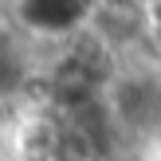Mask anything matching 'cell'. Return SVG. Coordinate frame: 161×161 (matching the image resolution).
<instances>
[{"label": "cell", "mask_w": 161, "mask_h": 161, "mask_svg": "<svg viewBox=\"0 0 161 161\" xmlns=\"http://www.w3.org/2000/svg\"><path fill=\"white\" fill-rule=\"evenodd\" d=\"M102 106H106L118 138L130 149H138L161 126V59L138 55V59L118 63L114 75L106 79Z\"/></svg>", "instance_id": "6da1fadb"}, {"label": "cell", "mask_w": 161, "mask_h": 161, "mask_svg": "<svg viewBox=\"0 0 161 161\" xmlns=\"http://www.w3.org/2000/svg\"><path fill=\"white\" fill-rule=\"evenodd\" d=\"M94 0H0V16L39 51H55L86 31Z\"/></svg>", "instance_id": "7a4b0ae2"}, {"label": "cell", "mask_w": 161, "mask_h": 161, "mask_svg": "<svg viewBox=\"0 0 161 161\" xmlns=\"http://www.w3.org/2000/svg\"><path fill=\"white\" fill-rule=\"evenodd\" d=\"M134 161H161V126L142 142L138 149H134Z\"/></svg>", "instance_id": "3957f363"}]
</instances>
